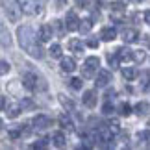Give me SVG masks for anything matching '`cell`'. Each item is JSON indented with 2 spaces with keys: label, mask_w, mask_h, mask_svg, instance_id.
Returning a JSON list of instances; mask_svg holds the SVG:
<instances>
[{
  "label": "cell",
  "mask_w": 150,
  "mask_h": 150,
  "mask_svg": "<svg viewBox=\"0 0 150 150\" xmlns=\"http://www.w3.org/2000/svg\"><path fill=\"white\" fill-rule=\"evenodd\" d=\"M17 35H19V45L22 48H24L28 54L32 57H37V59H41L45 56V50L37 45V39H35V33L30 26H19V30H17Z\"/></svg>",
  "instance_id": "6da1fadb"
},
{
  "label": "cell",
  "mask_w": 150,
  "mask_h": 150,
  "mask_svg": "<svg viewBox=\"0 0 150 150\" xmlns=\"http://www.w3.org/2000/svg\"><path fill=\"white\" fill-rule=\"evenodd\" d=\"M4 9H6V15L11 22H19L21 17H22V9L17 0H6L4 2Z\"/></svg>",
  "instance_id": "7a4b0ae2"
},
{
  "label": "cell",
  "mask_w": 150,
  "mask_h": 150,
  "mask_svg": "<svg viewBox=\"0 0 150 150\" xmlns=\"http://www.w3.org/2000/svg\"><path fill=\"white\" fill-rule=\"evenodd\" d=\"M98 67H100V59H98L96 56H89L87 59H85L83 69H82V76H83V78H93Z\"/></svg>",
  "instance_id": "3957f363"
},
{
  "label": "cell",
  "mask_w": 150,
  "mask_h": 150,
  "mask_svg": "<svg viewBox=\"0 0 150 150\" xmlns=\"http://www.w3.org/2000/svg\"><path fill=\"white\" fill-rule=\"evenodd\" d=\"M80 21L78 19V15L74 13V11H69L67 13V17H65V28L69 32H76V30H80Z\"/></svg>",
  "instance_id": "277c9868"
},
{
  "label": "cell",
  "mask_w": 150,
  "mask_h": 150,
  "mask_svg": "<svg viewBox=\"0 0 150 150\" xmlns=\"http://www.w3.org/2000/svg\"><path fill=\"white\" fill-rule=\"evenodd\" d=\"M21 6V9H22V13H26V15H33V13H37V4H35V0H17Z\"/></svg>",
  "instance_id": "5b68a950"
},
{
  "label": "cell",
  "mask_w": 150,
  "mask_h": 150,
  "mask_svg": "<svg viewBox=\"0 0 150 150\" xmlns=\"http://www.w3.org/2000/svg\"><path fill=\"white\" fill-rule=\"evenodd\" d=\"M52 37H54V28L50 24H43L39 28V41L41 43H48Z\"/></svg>",
  "instance_id": "8992f818"
},
{
  "label": "cell",
  "mask_w": 150,
  "mask_h": 150,
  "mask_svg": "<svg viewBox=\"0 0 150 150\" xmlns=\"http://www.w3.org/2000/svg\"><path fill=\"white\" fill-rule=\"evenodd\" d=\"M22 85L28 89V91H33L35 89V85H37V76L35 74H32V72H28L22 76Z\"/></svg>",
  "instance_id": "52a82bcc"
},
{
  "label": "cell",
  "mask_w": 150,
  "mask_h": 150,
  "mask_svg": "<svg viewBox=\"0 0 150 150\" xmlns=\"http://www.w3.org/2000/svg\"><path fill=\"white\" fill-rule=\"evenodd\" d=\"M109 82H111V72L109 71H98V76H96V87H106Z\"/></svg>",
  "instance_id": "ba28073f"
},
{
  "label": "cell",
  "mask_w": 150,
  "mask_h": 150,
  "mask_svg": "<svg viewBox=\"0 0 150 150\" xmlns=\"http://www.w3.org/2000/svg\"><path fill=\"white\" fill-rule=\"evenodd\" d=\"M50 122L52 120L47 117V115H37V117L33 119V124H35V128H39V130H47L50 126Z\"/></svg>",
  "instance_id": "9c48e42d"
},
{
  "label": "cell",
  "mask_w": 150,
  "mask_h": 150,
  "mask_svg": "<svg viewBox=\"0 0 150 150\" xmlns=\"http://www.w3.org/2000/svg\"><path fill=\"white\" fill-rule=\"evenodd\" d=\"M82 100H83V104L87 108H95L96 106V93H95V91H85L83 96H82Z\"/></svg>",
  "instance_id": "30bf717a"
},
{
  "label": "cell",
  "mask_w": 150,
  "mask_h": 150,
  "mask_svg": "<svg viewBox=\"0 0 150 150\" xmlns=\"http://www.w3.org/2000/svg\"><path fill=\"white\" fill-rule=\"evenodd\" d=\"M122 39H124V43H135L137 39H139V33H137V30L130 28V30L122 32Z\"/></svg>",
  "instance_id": "8fae6325"
},
{
  "label": "cell",
  "mask_w": 150,
  "mask_h": 150,
  "mask_svg": "<svg viewBox=\"0 0 150 150\" xmlns=\"http://www.w3.org/2000/svg\"><path fill=\"white\" fill-rule=\"evenodd\" d=\"M74 69H76V61L72 57H63L61 59V71L63 72H72Z\"/></svg>",
  "instance_id": "7c38bea8"
},
{
  "label": "cell",
  "mask_w": 150,
  "mask_h": 150,
  "mask_svg": "<svg viewBox=\"0 0 150 150\" xmlns=\"http://www.w3.org/2000/svg\"><path fill=\"white\" fill-rule=\"evenodd\" d=\"M21 104H9V106H6V115H8L9 119H15V117H19V113H21Z\"/></svg>",
  "instance_id": "4fadbf2b"
},
{
  "label": "cell",
  "mask_w": 150,
  "mask_h": 150,
  "mask_svg": "<svg viewBox=\"0 0 150 150\" xmlns=\"http://www.w3.org/2000/svg\"><path fill=\"white\" fill-rule=\"evenodd\" d=\"M69 48H71V52H74V54H82V50H83V43L80 41V39L72 37L71 41H69Z\"/></svg>",
  "instance_id": "5bb4252c"
},
{
  "label": "cell",
  "mask_w": 150,
  "mask_h": 150,
  "mask_svg": "<svg viewBox=\"0 0 150 150\" xmlns=\"http://www.w3.org/2000/svg\"><path fill=\"white\" fill-rule=\"evenodd\" d=\"M115 37H117L115 28H104V30L100 32V39H102V41H113Z\"/></svg>",
  "instance_id": "9a60e30c"
},
{
  "label": "cell",
  "mask_w": 150,
  "mask_h": 150,
  "mask_svg": "<svg viewBox=\"0 0 150 150\" xmlns=\"http://www.w3.org/2000/svg\"><path fill=\"white\" fill-rule=\"evenodd\" d=\"M0 45H4V47H9L11 45V37H9V32L6 30V28L0 24Z\"/></svg>",
  "instance_id": "2e32d148"
},
{
  "label": "cell",
  "mask_w": 150,
  "mask_h": 150,
  "mask_svg": "<svg viewBox=\"0 0 150 150\" xmlns=\"http://www.w3.org/2000/svg\"><path fill=\"white\" fill-rule=\"evenodd\" d=\"M52 143H54V146H57V148H63L67 145V141H65V135L61 134V132H57V134H54L52 135Z\"/></svg>",
  "instance_id": "e0dca14e"
},
{
  "label": "cell",
  "mask_w": 150,
  "mask_h": 150,
  "mask_svg": "<svg viewBox=\"0 0 150 150\" xmlns=\"http://www.w3.org/2000/svg\"><path fill=\"white\" fill-rule=\"evenodd\" d=\"M132 54H134V50H128V48H119L117 50V57L120 61H128V59H132Z\"/></svg>",
  "instance_id": "ac0fdd59"
},
{
  "label": "cell",
  "mask_w": 150,
  "mask_h": 150,
  "mask_svg": "<svg viewBox=\"0 0 150 150\" xmlns=\"http://www.w3.org/2000/svg\"><path fill=\"white\" fill-rule=\"evenodd\" d=\"M91 28H93V21L91 19H83L82 22H80V32L82 33H89Z\"/></svg>",
  "instance_id": "d6986e66"
},
{
  "label": "cell",
  "mask_w": 150,
  "mask_h": 150,
  "mask_svg": "<svg viewBox=\"0 0 150 150\" xmlns=\"http://www.w3.org/2000/svg\"><path fill=\"white\" fill-rule=\"evenodd\" d=\"M122 76L130 82V80H134V78L137 76V71H135L134 67H124V69H122Z\"/></svg>",
  "instance_id": "ffe728a7"
},
{
  "label": "cell",
  "mask_w": 150,
  "mask_h": 150,
  "mask_svg": "<svg viewBox=\"0 0 150 150\" xmlns=\"http://www.w3.org/2000/svg\"><path fill=\"white\" fill-rule=\"evenodd\" d=\"M132 59L137 61V63H143L146 59V52L145 50H134V54H132Z\"/></svg>",
  "instance_id": "44dd1931"
},
{
  "label": "cell",
  "mask_w": 150,
  "mask_h": 150,
  "mask_svg": "<svg viewBox=\"0 0 150 150\" xmlns=\"http://www.w3.org/2000/svg\"><path fill=\"white\" fill-rule=\"evenodd\" d=\"M135 111H137V115H146L150 111V106H148L146 102H139L135 106Z\"/></svg>",
  "instance_id": "7402d4cb"
},
{
  "label": "cell",
  "mask_w": 150,
  "mask_h": 150,
  "mask_svg": "<svg viewBox=\"0 0 150 150\" xmlns=\"http://www.w3.org/2000/svg\"><path fill=\"white\" fill-rule=\"evenodd\" d=\"M119 113L122 115V117H128V115L132 113V106H130V104H126V102H122L119 106Z\"/></svg>",
  "instance_id": "603a6c76"
},
{
  "label": "cell",
  "mask_w": 150,
  "mask_h": 150,
  "mask_svg": "<svg viewBox=\"0 0 150 150\" xmlns=\"http://www.w3.org/2000/svg\"><path fill=\"white\" fill-rule=\"evenodd\" d=\"M57 98H59V102H61L63 108H67V109H72V108H74L72 100H71V98H65V95H57Z\"/></svg>",
  "instance_id": "cb8c5ba5"
},
{
  "label": "cell",
  "mask_w": 150,
  "mask_h": 150,
  "mask_svg": "<svg viewBox=\"0 0 150 150\" xmlns=\"http://www.w3.org/2000/svg\"><path fill=\"white\" fill-rule=\"evenodd\" d=\"M48 52H50L52 57H61V47H59V45H52Z\"/></svg>",
  "instance_id": "d4e9b609"
},
{
  "label": "cell",
  "mask_w": 150,
  "mask_h": 150,
  "mask_svg": "<svg viewBox=\"0 0 150 150\" xmlns=\"http://www.w3.org/2000/svg\"><path fill=\"white\" fill-rule=\"evenodd\" d=\"M124 8H126L124 2H113V4H111V11H117V13H122Z\"/></svg>",
  "instance_id": "484cf974"
},
{
  "label": "cell",
  "mask_w": 150,
  "mask_h": 150,
  "mask_svg": "<svg viewBox=\"0 0 150 150\" xmlns=\"http://www.w3.org/2000/svg\"><path fill=\"white\" fill-rule=\"evenodd\" d=\"M59 122H61V126H63V128H71V126H72V122H71V119H69V117H67L65 113H63L61 117H59Z\"/></svg>",
  "instance_id": "4316f807"
},
{
  "label": "cell",
  "mask_w": 150,
  "mask_h": 150,
  "mask_svg": "<svg viewBox=\"0 0 150 150\" xmlns=\"http://www.w3.org/2000/svg\"><path fill=\"white\" fill-rule=\"evenodd\" d=\"M63 26H65V22H61V21H54V22H52V28H54L59 35L63 33Z\"/></svg>",
  "instance_id": "83f0119b"
},
{
  "label": "cell",
  "mask_w": 150,
  "mask_h": 150,
  "mask_svg": "<svg viewBox=\"0 0 150 150\" xmlns=\"http://www.w3.org/2000/svg\"><path fill=\"white\" fill-rule=\"evenodd\" d=\"M82 80H80V78H72L71 80V87L74 89V91H80V89H82Z\"/></svg>",
  "instance_id": "f1b7e54d"
},
{
  "label": "cell",
  "mask_w": 150,
  "mask_h": 150,
  "mask_svg": "<svg viewBox=\"0 0 150 150\" xmlns=\"http://www.w3.org/2000/svg\"><path fill=\"white\" fill-rule=\"evenodd\" d=\"M9 63L8 61H0V76H4V74H8L9 72Z\"/></svg>",
  "instance_id": "f546056e"
},
{
  "label": "cell",
  "mask_w": 150,
  "mask_h": 150,
  "mask_svg": "<svg viewBox=\"0 0 150 150\" xmlns=\"http://www.w3.org/2000/svg\"><path fill=\"white\" fill-rule=\"evenodd\" d=\"M102 113H104V115H111V113H113V106H111L109 102H106V104L102 106Z\"/></svg>",
  "instance_id": "4dcf8cb0"
},
{
  "label": "cell",
  "mask_w": 150,
  "mask_h": 150,
  "mask_svg": "<svg viewBox=\"0 0 150 150\" xmlns=\"http://www.w3.org/2000/svg\"><path fill=\"white\" fill-rule=\"evenodd\" d=\"M150 82V72H143L141 74V83H143V87H146Z\"/></svg>",
  "instance_id": "1f68e13d"
},
{
  "label": "cell",
  "mask_w": 150,
  "mask_h": 150,
  "mask_svg": "<svg viewBox=\"0 0 150 150\" xmlns=\"http://www.w3.org/2000/svg\"><path fill=\"white\" fill-rule=\"evenodd\" d=\"M139 137H141V139L146 143V145H150V130H146V132H141V134H139Z\"/></svg>",
  "instance_id": "d6a6232c"
},
{
  "label": "cell",
  "mask_w": 150,
  "mask_h": 150,
  "mask_svg": "<svg viewBox=\"0 0 150 150\" xmlns=\"http://www.w3.org/2000/svg\"><path fill=\"white\" fill-rule=\"evenodd\" d=\"M108 126H109V130H111L113 134L120 130V128H119V122H117V120H109V124H108Z\"/></svg>",
  "instance_id": "836d02e7"
},
{
  "label": "cell",
  "mask_w": 150,
  "mask_h": 150,
  "mask_svg": "<svg viewBox=\"0 0 150 150\" xmlns=\"http://www.w3.org/2000/svg\"><path fill=\"white\" fill-rule=\"evenodd\" d=\"M98 39H93V37H91V39H87V47H91V48H98Z\"/></svg>",
  "instance_id": "e575fe53"
},
{
  "label": "cell",
  "mask_w": 150,
  "mask_h": 150,
  "mask_svg": "<svg viewBox=\"0 0 150 150\" xmlns=\"http://www.w3.org/2000/svg\"><path fill=\"white\" fill-rule=\"evenodd\" d=\"M47 145H48V141H47V139H41L39 143H35V145H33V148H45Z\"/></svg>",
  "instance_id": "d590c367"
},
{
  "label": "cell",
  "mask_w": 150,
  "mask_h": 150,
  "mask_svg": "<svg viewBox=\"0 0 150 150\" xmlns=\"http://www.w3.org/2000/svg\"><path fill=\"white\" fill-rule=\"evenodd\" d=\"M117 59H119L117 56H111V54L108 56V61H109V65H117Z\"/></svg>",
  "instance_id": "8d00e7d4"
},
{
  "label": "cell",
  "mask_w": 150,
  "mask_h": 150,
  "mask_svg": "<svg viewBox=\"0 0 150 150\" xmlns=\"http://www.w3.org/2000/svg\"><path fill=\"white\" fill-rule=\"evenodd\" d=\"M21 106H22V108H33V102L26 98V100H22V104H21Z\"/></svg>",
  "instance_id": "74e56055"
},
{
  "label": "cell",
  "mask_w": 150,
  "mask_h": 150,
  "mask_svg": "<svg viewBox=\"0 0 150 150\" xmlns=\"http://www.w3.org/2000/svg\"><path fill=\"white\" fill-rule=\"evenodd\" d=\"M143 19H145V22L150 26V11H145V15H143Z\"/></svg>",
  "instance_id": "f35d334b"
},
{
  "label": "cell",
  "mask_w": 150,
  "mask_h": 150,
  "mask_svg": "<svg viewBox=\"0 0 150 150\" xmlns=\"http://www.w3.org/2000/svg\"><path fill=\"white\" fill-rule=\"evenodd\" d=\"M6 108V98L4 96H0V109H4Z\"/></svg>",
  "instance_id": "ab89813d"
},
{
  "label": "cell",
  "mask_w": 150,
  "mask_h": 150,
  "mask_svg": "<svg viewBox=\"0 0 150 150\" xmlns=\"http://www.w3.org/2000/svg\"><path fill=\"white\" fill-rule=\"evenodd\" d=\"M130 2H134V4H141L143 0H130Z\"/></svg>",
  "instance_id": "60d3db41"
},
{
  "label": "cell",
  "mask_w": 150,
  "mask_h": 150,
  "mask_svg": "<svg viewBox=\"0 0 150 150\" xmlns=\"http://www.w3.org/2000/svg\"><path fill=\"white\" fill-rule=\"evenodd\" d=\"M0 128H2V120H0Z\"/></svg>",
  "instance_id": "b9f144b4"
}]
</instances>
